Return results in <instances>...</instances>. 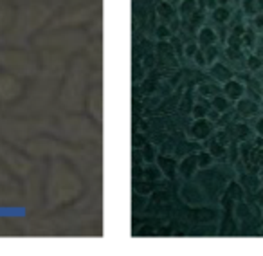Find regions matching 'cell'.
Masks as SVG:
<instances>
[{
  "label": "cell",
  "mask_w": 263,
  "mask_h": 256,
  "mask_svg": "<svg viewBox=\"0 0 263 256\" xmlns=\"http://www.w3.org/2000/svg\"><path fill=\"white\" fill-rule=\"evenodd\" d=\"M223 90H226L227 98L229 99H240L241 96H243V85L240 83V81L236 80H231L226 83V87H223Z\"/></svg>",
  "instance_id": "obj_1"
},
{
  "label": "cell",
  "mask_w": 263,
  "mask_h": 256,
  "mask_svg": "<svg viewBox=\"0 0 263 256\" xmlns=\"http://www.w3.org/2000/svg\"><path fill=\"white\" fill-rule=\"evenodd\" d=\"M238 110H240L243 116H251V114L258 112V106H256L252 101H249V99H240V103H238Z\"/></svg>",
  "instance_id": "obj_2"
},
{
  "label": "cell",
  "mask_w": 263,
  "mask_h": 256,
  "mask_svg": "<svg viewBox=\"0 0 263 256\" xmlns=\"http://www.w3.org/2000/svg\"><path fill=\"white\" fill-rule=\"evenodd\" d=\"M209 128H211V124L205 123V121H200V123L195 124V134H197L198 137H205L209 132H211Z\"/></svg>",
  "instance_id": "obj_3"
},
{
  "label": "cell",
  "mask_w": 263,
  "mask_h": 256,
  "mask_svg": "<svg viewBox=\"0 0 263 256\" xmlns=\"http://www.w3.org/2000/svg\"><path fill=\"white\" fill-rule=\"evenodd\" d=\"M247 65H249V69H252V70L259 69V67H261V58H259V56H251V58L247 60Z\"/></svg>",
  "instance_id": "obj_4"
},
{
  "label": "cell",
  "mask_w": 263,
  "mask_h": 256,
  "mask_svg": "<svg viewBox=\"0 0 263 256\" xmlns=\"http://www.w3.org/2000/svg\"><path fill=\"white\" fill-rule=\"evenodd\" d=\"M256 200H258V204L263 206V188H259V190L256 191Z\"/></svg>",
  "instance_id": "obj_9"
},
{
  "label": "cell",
  "mask_w": 263,
  "mask_h": 256,
  "mask_svg": "<svg viewBox=\"0 0 263 256\" xmlns=\"http://www.w3.org/2000/svg\"><path fill=\"white\" fill-rule=\"evenodd\" d=\"M198 164H200V166L211 164V155H209V154H200V157H198Z\"/></svg>",
  "instance_id": "obj_8"
},
{
  "label": "cell",
  "mask_w": 263,
  "mask_h": 256,
  "mask_svg": "<svg viewBox=\"0 0 263 256\" xmlns=\"http://www.w3.org/2000/svg\"><path fill=\"white\" fill-rule=\"evenodd\" d=\"M215 106L218 110H226L229 106V101H227V98H215Z\"/></svg>",
  "instance_id": "obj_7"
},
{
  "label": "cell",
  "mask_w": 263,
  "mask_h": 256,
  "mask_svg": "<svg viewBox=\"0 0 263 256\" xmlns=\"http://www.w3.org/2000/svg\"><path fill=\"white\" fill-rule=\"evenodd\" d=\"M202 40L208 42V44H213L215 42V33L211 29H204L202 31Z\"/></svg>",
  "instance_id": "obj_6"
},
{
  "label": "cell",
  "mask_w": 263,
  "mask_h": 256,
  "mask_svg": "<svg viewBox=\"0 0 263 256\" xmlns=\"http://www.w3.org/2000/svg\"><path fill=\"white\" fill-rule=\"evenodd\" d=\"M215 19L220 20V22H226V20L229 19V11H227L226 8H218L215 11Z\"/></svg>",
  "instance_id": "obj_5"
},
{
  "label": "cell",
  "mask_w": 263,
  "mask_h": 256,
  "mask_svg": "<svg viewBox=\"0 0 263 256\" xmlns=\"http://www.w3.org/2000/svg\"><path fill=\"white\" fill-rule=\"evenodd\" d=\"M261 226H263V218H261Z\"/></svg>",
  "instance_id": "obj_10"
}]
</instances>
